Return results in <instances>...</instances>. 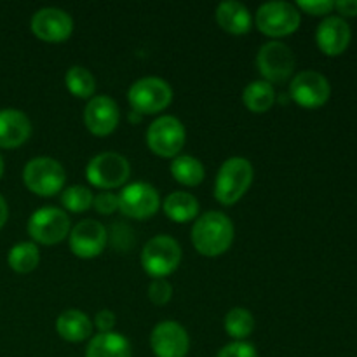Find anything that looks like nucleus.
Masks as SVG:
<instances>
[{"mask_svg":"<svg viewBox=\"0 0 357 357\" xmlns=\"http://www.w3.org/2000/svg\"><path fill=\"white\" fill-rule=\"evenodd\" d=\"M119 121H121L119 105L115 103L114 98L105 94L91 98L84 108V124L94 136L112 135L117 129Z\"/></svg>","mask_w":357,"mask_h":357,"instance_id":"2eb2a0df","label":"nucleus"},{"mask_svg":"<svg viewBox=\"0 0 357 357\" xmlns=\"http://www.w3.org/2000/svg\"><path fill=\"white\" fill-rule=\"evenodd\" d=\"M275 89L265 80H253L243 91V103L253 114H265L275 103Z\"/></svg>","mask_w":357,"mask_h":357,"instance_id":"5701e85b","label":"nucleus"},{"mask_svg":"<svg viewBox=\"0 0 357 357\" xmlns=\"http://www.w3.org/2000/svg\"><path fill=\"white\" fill-rule=\"evenodd\" d=\"M7 264L17 274H30L40 264V253L35 243H20L10 248Z\"/></svg>","mask_w":357,"mask_h":357,"instance_id":"393cba45","label":"nucleus"},{"mask_svg":"<svg viewBox=\"0 0 357 357\" xmlns=\"http://www.w3.org/2000/svg\"><path fill=\"white\" fill-rule=\"evenodd\" d=\"M115 323H117V317L108 309L100 310L94 316V326L98 328V333H110V331H114Z\"/></svg>","mask_w":357,"mask_h":357,"instance_id":"473e14b6","label":"nucleus"},{"mask_svg":"<svg viewBox=\"0 0 357 357\" xmlns=\"http://www.w3.org/2000/svg\"><path fill=\"white\" fill-rule=\"evenodd\" d=\"M94 195L84 185H72L61 192V204L70 213H86L93 208Z\"/></svg>","mask_w":357,"mask_h":357,"instance_id":"cd10ccee","label":"nucleus"},{"mask_svg":"<svg viewBox=\"0 0 357 357\" xmlns=\"http://www.w3.org/2000/svg\"><path fill=\"white\" fill-rule=\"evenodd\" d=\"M253 164L244 157H230L218 169L215 180V199L223 206L239 202L253 183Z\"/></svg>","mask_w":357,"mask_h":357,"instance_id":"f03ea898","label":"nucleus"},{"mask_svg":"<svg viewBox=\"0 0 357 357\" xmlns=\"http://www.w3.org/2000/svg\"><path fill=\"white\" fill-rule=\"evenodd\" d=\"M215 17L218 26L230 35H246L253 23L250 9L237 0H227L220 3L216 7Z\"/></svg>","mask_w":357,"mask_h":357,"instance_id":"6ab92c4d","label":"nucleus"},{"mask_svg":"<svg viewBox=\"0 0 357 357\" xmlns=\"http://www.w3.org/2000/svg\"><path fill=\"white\" fill-rule=\"evenodd\" d=\"M131 344L121 333H98L89 340L86 357H131Z\"/></svg>","mask_w":357,"mask_h":357,"instance_id":"412c9836","label":"nucleus"},{"mask_svg":"<svg viewBox=\"0 0 357 357\" xmlns=\"http://www.w3.org/2000/svg\"><path fill=\"white\" fill-rule=\"evenodd\" d=\"M94 209H96L100 215H112L119 209V197L117 194H112V192H100V194L94 195V201H93Z\"/></svg>","mask_w":357,"mask_h":357,"instance_id":"7c9ffc66","label":"nucleus"},{"mask_svg":"<svg viewBox=\"0 0 357 357\" xmlns=\"http://www.w3.org/2000/svg\"><path fill=\"white\" fill-rule=\"evenodd\" d=\"M162 209L173 222L187 223L199 215V201L188 192H173L164 199Z\"/></svg>","mask_w":357,"mask_h":357,"instance_id":"4be33fe9","label":"nucleus"},{"mask_svg":"<svg viewBox=\"0 0 357 357\" xmlns=\"http://www.w3.org/2000/svg\"><path fill=\"white\" fill-rule=\"evenodd\" d=\"M187 139V131L180 119L173 115H162L155 119L146 129V145L162 159H174L180 155Z\"/></svg>","mask_w":357,"mask_h":357,"instance_id":"6e6552de","label":"nucleus"},{"mask_svg":"<svg viewBox=\"0 0 357 357\" xmlns=\"http://www.w3.org/2000/svg\"><path fill=\"white\" fill-rule=\"evenodd\" d=\"M65 181V167L52 157H35L23 169L24 187L40 197H52L63 192Z\"/></svg>","mask_w":357,"mask_h":357,"instance_id":"7ed1b4c3","label":"nucleus"},{"mask_svg":"<svg viewBox=\"0 0 357 357\" xmlns=\"http://www.w3.org/2000/svg\"><path fill=\"white\" fill-rule=\"evenodd\" d=\"M296 66L295 52L284 42L272 40L260 47L257 54V68L261 80L268 84H284L293 75Z\"/></svg>","mask_w":357,"mask_h":357,"instance_id":"1a4fd4ad","label":"nucleus"},{"mask_svg":"<svg viewBox=\"0 0 357 357\" xmlns=\"http://www.w3.org/2000/svg\"><path fill=\"white\" fill-rule=\"evenodd\" d=\"M335 9L342 16H357V0H338V2H335Z\"/></svg>","mask_w":357,"mask_h":357,"instance_id":"72a5a7b5","label":"nucleus"},{"mask_svg":"<svg viewBox=\"0 0 357 357\" xmlns=\"http://www.w3.org/2000/svg\"><path fill=\"white\" fill-rule=\"evenodd\" d=\"M255 23L258 30L267 37L281 38L298 30L302 23V14L293 3L274 0V2H267L258 7L255 14Z\"/></svg>","mask_w":357,"mask_h":357,"instance_id":"423d86ee","label":"nucleus"},{"mask_svg":"<svg viewBox=\"0 0 357 357\" xmlns=\"http://www.w3.org/2000/svg\"><path fill=\"white\" fill-rule=\"evenodd\" d=\"M72 222L66 211L52 206L37 209L28 220V234L31 239L44 246H52L70 236Z\"/></svg>","mask_w":357,"mask_h":357,"instance_id":"9d476101","label":"nucleus"},{"mask_svg":"<svg viewBox=\"0 0 357 357\" xmlns=\"http://www.w3.org/2000/svg\"><path fill=\"white\" fill-rule=\"evenodd\" d=\"M234 223L225 213L208 211L195 220L190 239L195 251L202 257L215 258L227 253L234 243Z\"/></svg>","mask_w":357,"mask_h":357,"instance_id":"f257e3e1","label":"nucleus"},{"mask_svg":"<svg viewBox=\"0 0 357 357\" xmlns=\"http://www.w3.org/2000/svg\"><path fill=\"white\" fill-rule=\"evenodd\" d=\"M181 261V248L176 239L160 234L143 246L142 265L152 279H166Z\"/></svg>","mask_w":357,"mask_h":357,"instance_id":"20e7f679","label":"nucleus"},{"mask_svg":"<svg viewBox=\"0 0 357 357\" xmlns=\"http://www.w3.org/2000/svg\"><path fill=\"white\" fill-rule=\"evenodd\" d=\"M289 96L303 108H319L330 100V80L316 70H303L289 82Z\"/></svg>","mask_w":357,"mask_h":357,"instance_id":"f8f14e48","label":"nucleus"},{"mask_svg":"<svg viewBox=\"0 0 357 357\" xmlns=\"http://www.w3.org/2000/svg\"><path fill=\"white\" fill-rule=\"evenodd\" d=\"M352 31L342 16H328L319 23L316 31V42L321 51L328 56H338L349 47Z\"/></svg>","mask_w":357,"mask_h":357,"instance_id":"f3484780","label":"nucleus"},{"mask_svg":"<svg viewBox=\"0 0 357 357\" xmlns=\"http://www.w3.org/2000/svg\"><path fill=\"white\" fill-rule=\"evenodd\" d=\"M68 244L77 258L91 260L105 251L108 244V232L103 223L96 220H82L70 230Z\"/></svg>","mask_w":357,"mask_h":357,"instance_id":"ddd939ff","label":"nucleus"},{"mask_svg":"<svg viewBox=\"0 0 357 357\" xmlns=\"http://www.w3.org/2000/svg\"><path fill=\"white\" fill-rule=\"evenodd\" d=\"M143 119V115H139V114H136V112H129V121L131 122H139Z\"/></svg>","mask_w":357,"mask_h":357,"instance_id":"c9c22d12","label":"nucleus"},{"mask_svg":"<svg viewBox=\"0 0 357 357\" xmlns=\"http://www.w3.org/2000/svg\"><path fill=\"white\" fill-rule=\"evenodd\" d=\"M56 331L63 340L70 344H79L93 335V321L89 316L77 309H68L59 314L56 319Z\"/></svg>","mask_w":357,"mask_h":357,"instance_id":"aec40b11","label":"nucleus"},{"mask_svg":"<svg viewBox=\"0 0 357 357\" xmlns=\"http://www.w3.org/2000/svg\"><path fill=\"white\" fill-rule=\"evenodd\" d=\"M216 357H258V352L250 342H232L225 345Z\"/></svg>","mask_w":357,"mask_h":357,"instance_id":"2f4dec72","label":"nucleus"},{"mask_svg":"<svg viewBox=\"0 0 357 357\" xmlns=\"http://www.w3.org/2000/svg\"><path fill=\"white\" fill-rule=\"evenodd\" d=\"M223 324H225V331L230 338H234L236 342H246V338L255 330V317L244 307H234L227 312Z\"/></svg>","mask_w":357,"mask_h":357,"instance_id":"bb28decb","label":"nucleus"},{"mask_svg":"<svg viewBox=\"0 0 357 357\" xmlns=\"http://www.w3.org/2000/svg\"><path fill=\"white\" fill-rule=\"evenodd\" d=\"M31 122L24 112L17 108L0 110V149H17L28 142Z\"/></svg>","mask_w":357,"mask_h":357,"instance_id":"a211bd4d","label":"nucleus"},{"mask_svg":"<svg viewBox=\"0 0 357 357\" xmlns=\"http://www.w3.org/2000/svg\"><path fill=\"white\" fill-rule=\"evenodd\" d=\"M296 9L310 14V16H324L335 9V2L331 0H298Z\"/></svg>","mask_w":357,"mask_h":357,"instance_id":"c756f323","label":"nucleus"},{"mask_svg":"<svg viewBox=\"0 0 357 357\" xmlns=\"http://www.w3.org/2000/svg\"><path fill=\"white\" fill-rule=\"evenodd\" d=\"M171 174L185 187H199L204 181L206 169L199 159L192 155H178L171 162Z\"/></svg>","mask_w":357,"mask_h":357,"instance_id":"b1692460","label":"nucleus"},{"mask_svg":"<svg viewBox=\"0 0 357 357\" xmlns=\"http://www.w3.org/2000/svg\"><path fill=\"white\" fill-rule=\"evenodd\" d=\"M31 31L35 37L47 44H59L68 40L73 31V20L66 10L58 7L38 9L31 17Z\"/></svg>","mask_w":357,"mask_h":357,"instance_id":"4468645a","label":"nucleus"},{"mask_svg":"<svg viewBox=\"0 0 357 357\" xmlns=\"http://www.w3.org/2000/svg\"><path fill=\"white\" fill-rule=\"evenodd\" d=\"M131 176V164L117 152H101L89 160L86 178L93 187L110 192L126 185Z\"/></svg>","mask_w":357,"mask_h":357,"instance_id":"0eeeda50","label":"nucleus"},{"mask_svg":"<svg viewBox=\"0 0 357 357\" xmlns=\"http://www.w3.org/2000/svg\"><path fill=\"white\" fill-rule=\"evenodd\" d=\"M2 174H3V159L2 155H0V178H2Z\"/></svg>","mask_w":357,"mask_h":357,"instance_id":"e433bc0d","label":"nucleus"},{"mask_svg":"<svg viewBox=\"0 0 357 357\" xmlns=\"http://www.w3.org/2000/svg\"><path fill=\"white\" fill-rule=\"evenodd\" d=\"M131 110L139 115H155L166 110L173 101V89L160 77H143L128 91Z\"/></svg>","mask_w":357,"mask_h":357,"instance_id":"39448f33","label":"nucleus"},{"mask_svg":"<svg viewBox=\"0 0 357 357\" xmlns=\"http://www.w3.org/2000/svg\"><path fill=\"white\" fill-rule=\"evenodd\" d=\"M119 197V211L132 220H146L160 209V195L152 185L136 181L126 185Z\"/></svg>","mask_w":357,"mask_h":357,"instance_id":"9b49d317","label":"nucleus"},{"mask_svg":"<svg viewBox=\"0 0 357 357\" xmlns=\"http://www.w3.org/2000/svg\"><path fill=\"white\" fill-rule=\"evenodd\" d=\"M150 347L157 357H185L190 349V338L181 324L162 321L150 335Z\"/></svg>","mask_w":357,"mask_h":357,"instance_id":"dca6fc26","label":"nucleus"},{"mask_svg":"<svg viewBox=\"0 0 357 357\" xmlns=\"http://www.w3.org/2000/svg\"><path fill=\"white\" fill-rule=\"evenodd\" d=\"M7 218H9V208H7V202L6 199L0 195V229H2L3 225H6Z\"/></svg>","mask_w":357,"mask_h":357,"instance_id":"f704fd0d","label":"nucleus"},{"mask_svg":"<svg viewBox=\"0 0 357 357\" xmlns=\"http://www.w3.org/2000/svg\"><path fill=\"white\" fill-rule=\"evenodd\" d=\"M173 296V286L167 279H152L149 284V300L157 307L166 305Z\"/></svg>","mask_w":357,"mask_h":357,"instance_id":"c85d7f7f","label":"nucleus"},{"mask_svg":"<svg viewBox=\"0 0 357 357\" xmlns=\"http://www.w3.org/2000/svg\"><path fill=\"white\" fill-rule=\"evenodd\" d=\"M65 86L70 94L80 100H91L96 91V79L87 68L80 65H73L65 75Z\"/></svg>","mask_w":357,"mask_h":357,"instance_id":"a878e982","label":"nucleus"}]
</instances>
